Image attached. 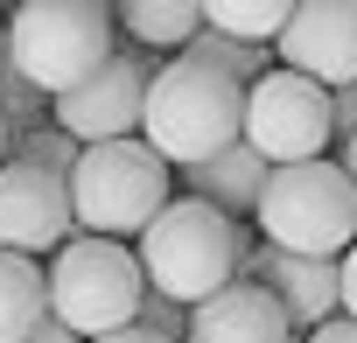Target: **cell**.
Here are the masks:
<instances>
[{
    "mask_svg": "<svg viewBox=\"0 0 357 343\" xmlns=\"http://www.w3.org/2000/svg\"><path fill=\"white\" fill-rule=\"evenodd\" d=\"M133 322H147V329H161V336H175V343H183L190 308L175 301V294H161V287H140V315H133Z\"/></svg>",
    "mask_w": 357,
    "mask_h": 343,
    "instance_id": "20",
    "label": "cell"
},
{
    "mask_svg": "<svg viewBox=\"0 0 357 343\" xmlns=\"http://www.w3.org/2000/svg\"><path fill=\"white\" fill-rule=\"evenodd\" d=\"M329 126H336V140L357 133V77L350 84H329Z\"/></svg>",
    "mask_w": 357,
    "mask_h": 343,
    "instance_id": "21",
    "label": "cell"
},
{
    "mask_svg": "<svg viewBox=\"0 0 357 343\" xmlns=\"http://www.w3.org/2000/svg\"><path fill=\"white\" fill-rule=\"evenodd\" d=\"M22 343H84V336H77V329H63L56 315H43V322H36V329H29Z\"/></svg>",
    "mask_w": 357,
    "mask_h": 343,
    "instance_id": "25",
    "label": "cell"
},
{
    "mask_svg": "<svg viewBox=\"0 0 357 343\" xmlns=\"http://www.w3.org/2000/svg\"><path fill=\"white\" fill-rule=\"evenodd\" d=\"M273 56L315 84L357 77V0H294V15L273 36Z\"/></svg>",
    "mask_w": 357,
    "mask_h": 343,
    "instance_id": "10",
    "label": "cell"
},
{
    "mask_svg": "<svg viewBox=\"0 0 357 343\" xmlns=\"http://www.w3.org/2000/svg\"><path fill=\"white\" fill-rule=\"evenodd\" d=\"M183 56H197V63H211V70H225L231 84H252V77H266L280 56H273V43H245V36H225V29H197L190 43H183Z\"/></svg>",
    "mask_w": 357,
    "mask_h": 343,
    "instance_id": "16",
    "label": "cell"
},
{
    "mask_svg": "<svg viewBox=\"0 0 357 343\" xmlns=\"http://www.w3.org/2000/svg\"><path fill=\"white\" fill-rule=\"evenodd\" d=\"M43 287H50V315H56L63 329L105 336V329H126V322L140 315L147 273H140V259H133L119 238H98V231L77 238V231H70V238L56 245Z\"/></svg>",
    "mask_w": 357,
    "mask_h": 343,
    "instance_id": "6",
    "label": "cell"
},
{
    "mask_svg": "<svg viewBox=\"0 0 357 343\" xmlns=\"http://www.w3.org/2000/svg\"><path fill=\"white\" fill-rule=\"evenodd\" d=\"M0 119H8V133L50 126V91H43V84H29L8 56H0Z\"/></svg>",
    "mask_w": 357,
    "mask_h": 343,
    "instance_id": "18",
    "label": "cell"
},
{
    "mask_svg": "<svg viewBox=\"0 0 357 343\" xmlns=\"http://www.w3.org/2000/svg\"><path fill=\"white\" fill-rule=\"evenodd\" d=\"M43 315H50L43 266H36L29 252H8V245H0V343H22Z\"/></svg>",
    "mask_w": 357,
    "mask_h": 343,
    "instance_id": "14",
    "label": "cell"
},
{
    "mask_svg": "<svg viewBox=\"0 0 357 343\" xmlns=\"http://www.w3.org/2000/svg\"><path fill=\"white\" fill-rule=\"evenodd\" d=\"M183 176V197H204V204H218L225 218H252L259 211V190H266V176H273V161L252 147V140H231V147H218V154H204V161H190V168H175Z\"/></svg>",
    "mask_w": 357,
    "mask_h": 343,
    "instance_id": "13",
    "label": "cell"
},
{
    "mask_svg": "<svg viewBox=\"0 0 357 343\" xmlns=\"http://www.w3.org/2000/svg\"><path fill=\"white\" fill-rule=\"evenodd\" d=\"M204 8V29H225V36H245V43H273L280 22L294 15V0H197Z\"/></svg>",
    "mask_w": 357,
    "mask_h": 343,
    "instance_id": "17",
    "label": "cell"
},
{
    "mask_svg": "<svg viewBox=\"0 0 357 343\" xmlns=\"http://www.w3.org/2000/svg\"><path fill=\"white\" fill-rule=\"evenodd\" d=\"M8 154H15V161H36V168H56V176H70V161H77L84 147H77V140H70V133L50 119V126L15 133V140H8Z\"/></svg>",
    "mask_w": 357,
    "mask_h": 343,
    "instance_id": "19",
    "label": "cell"
},
{
    "mask_svg": "<svg viewBox=\"0 0 357 343\" xmlns=\"http://www.w3.org/2000/svg\"><path fill=\"white\" fill-rule=\"evenodd\" d=\"M147 77H154V56H140V43H133V49L112 43V56H105L98 70H84L70 91L50 98V119H56L77 147H91V140H126V133H140Z\"/></svg>",
    "mask_w": 357,
    "mask_h": 343,
    "instance_id": "8",
    "label": "cell"
},
{
    "mask_svg": "<svg viewBox=\"0 0 357 343\" xmlns=\"http://www.w3.org/2000/svg\"><path fill=\"white\" fill-rule=\"evenodd\" d=\"M245 252H252V231L238 218H225L204 197H168L140 224V252L133 259H140L147 287H161V294H175L190 308V301L218 294L225 280H238L245 273Z\"/></svg>",
    "mask_w": 357,
    "mask_h": 343,
    "instance_id": "1",
    "label": "cell"
},
{
    "mask_svg": "<svg viewBox=\"0 0 357 343\" xmlns=\"http://www.w3.org/2000/svg\"><path fill=\"white\" fill-rule=\"evenodd\" d=\"M112 56V0H22L8 22V63L50 98Z\"/></svg>",
    "mask_w": 357,
    "mask_h": 343,
    "instance_id": "5",
    "label": "cell"
},
{
    "mask_svg": "<svg viewBox=\"0 0 357 343\" xmlns=\"http://www.w3.org/2000/svg\"><path fill=\"white\" fill-rule=\"evenodd\" d=\"M238 112H245V84H231L225 70H211L197 56H175V63H154V77H147L140 140L168 168H190L238 140Z\"/></svg>",
    "mask_w": 357,
    "mask_h": 343,
    "instance_id": "2",
    "label": "cell"
},
{
    "mask_svg": "<svg viewBox=\"0 0 357 343\" xmlns=\"http://www.w3.org/2000/svg\"><path fill=\"white\" fill-rule=\"evenodd\" d=\"M0 56H8V29H0Z\"/></svg>",
    "mask_w": 357,
    "mask_h": 343,
    "instance_id": "28",
    "label": "cell"
},
{
    "mask_svg": "<svg viewBox=\"0 0 357 343\" xmlns=\"http://www.w3.org/2000/svg\"><path fill=\"white\" fill-rule=\"evenodd\" d=\"M112 22L147 49H183L204 29V8L197 0H112Z\"/></svg>",
    "mask_w": 357,
    "mask_h": 343,
    "instance_id": "15",
    "label": "cell"
},
{
    "mask_svg": "<svg viewBox=\"0 0 357 343\" xmlns=\"http://www.w3.org/2000/svg\"><path fill=\"white\" fill-rule=\"evenodd\" d=\"M336 161H343V176H350V183H357V133H350V140H343V154H336Z\"/></svg>",
    "mask_w": 357,
    "mask_h": 343,
    "instance_id": "26",
    "label": "cell"
},
{
    "mask_svg": "<svg viewBox=\"0 0 357 343\" xmlns=\"http://www.w3.org/2000/svg\"><path fill=\"white\" fill-rule=\"evenodd\" d=\"M245 280H259L294 329H315V322L343 315V301H336V259H308V252L259 245V252H245Z\"/></svg>",
    "mask_w": 357,
    "mask_h": 343,
    "instance_id": "12",
    "label": "cell"
},
{
    "mask_svg": "<svg viewBox=\"0 0 357 343\" xmlns=\"http://www.w3.org/2000/svg\"><path fill=\"white\" fill-rule=\"evenodd\" d=\"M8 140H15V133H8V119H0V161H8Z\"/></svg>",
    "mask_w": 357,
    "mask_h": 343,
    "instance_id": "27",
    "label": "cell"
},
{
    "mask_svg": "<svg viewBox=\"0 0 357 343\" xmlns=\"http://www.w3.org/2000/svg\"><path fill=\"white\" fill-rule=\"evenodd\" d=\"M294 343H301V336H294Z\"/></svg>",
    "mask_w": 357,
    "mask_h": 343,
    "instance_id": "29",
    "label": "cell"
},
{
    "mask_svg": "<svg viewBox=\"0 0 357 343\" xmlns=\"http://www.w3.org/2000/svg\"><path fill=\"white\" fill-rule=\"evenodd\" d=\"M84 343H175V336H161L147 322H126V329H105V336H84Z\"/></svg>",
    "mask_w": 357,
    "mask_h": 343,
    "instance_id": "24",
    "label": "cell"
},
{
    "mask_svg": "<svg viewBox=\"0 0 357 343\" xmlns=\"http://www.w3.org/2000/svg\"><path fill=\"white\" fill-rule=\"evenodd\" d=\"M301 329L280 315V301L259 287V280H225L218 294L190 301V329L183 343H294Z\"/></svg>",
    "mask_w": 357,
    "mask_h": 343,
    "instance_id": "11",
    "label": "cell"
},
{
    "mask_svg": "<svg viewBox=\"0 0 357 343\" xmlns=\"http://www.w3.org/2000/svg\"><path fill=\"white\" fill-rule=\"evenodd\" d=\"M259 238L280 252H308V259H343L357 245V183L343 176V161L315 154V161H280L259 211H252Z\"/></svg>",
    "mask_w": 357,
    "mask_h": 343,
    "instance_id": "3",
    "label": "cell"
},
{
    "mask_svg": "<svg viewBox=\"0 0 357 343\" xmlns=\"http://www.w3.org/2000/svg\"><path fill=\"white\" fill-rule=\"evenodd\" d=\"M168 176L175 168L140 140H91L77 161H70V218L98 238H140V224L168 204Z\"/></svg>",
    "mask_w": 357,
    "mask_h": 343,
    "instance_id": "4",
    "label": "cell"
},
{
    "mask_svg": "<svg viewBox=\"0 0 357 343\" xmlns=\"http://www.w3.org/2000/svg\"><path fill=\"white\" fill-rule=\"evenodd\" d=\"M238 140H252L273 168H280V161H315V154L336 140V126H329V84H315V77L273 63L266 77L245 84Z\"/></svg>",
    "mask_w": 357,
    "mask_h": 343,
    "instance_id": "7",
    "label": "cell"
},
{
    "mask_svg": "<svg viewBox=\"0 0 357 343\" xmlns=\"http://www.w3.org/2000/svg\"><path fill=\"white\" fill-rule=\"evenodd\" d=\"M301 343H357V322H350V315H329V322H315Z\"/></svg>",
    "mask_w": 357,
    "mask_h": 343,
    "instance_id": "23",
    "label": "cell"
},
{
    "mask_svg": "<svg viewBox=\"0 0 357 343\" xmlns=\"http://www.w3.org/2000/svg\"><path fill=\"white\" fill-rule=\"evenodd\" d=\"M77 231L70 218V183L56 168H36V161H0V245L8 252H56L63 238Z\"/></svg>",
    "mask_w": 357,
    "mask_h": 343,
    "instance_id": "9",
    "label": "cell"
},
{
    "mask_svg": "<svg viewBox=\"0 0 357 343\" xmlns=\"http://www.w3.org/2000/svg\"><path fill=\"white\" fill-rule=\"evenodd\" d=\"M336 301H343V315L357 322V245L336 259Z\"/></svg>",
    "mask_w": 357,
    "mask_h": 343,
    "instance_id": "22",
    "label": "cell"
}]
</instances>
